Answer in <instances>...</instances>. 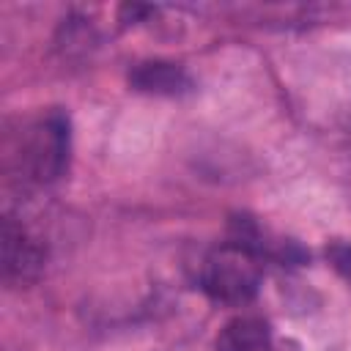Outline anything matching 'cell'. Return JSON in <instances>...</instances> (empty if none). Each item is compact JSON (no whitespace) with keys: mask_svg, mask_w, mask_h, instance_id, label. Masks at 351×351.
Listing matches in <instances>:
<instances>
[{"mask_svg":"<svg viewBox=\"0 0 351 351\" xmlns=\"http://www.w3.org/2000/svg\"><path fill=\"white\" fill-rule=\"evenodd\" d=\"M261 274L258 255L225 241L203 261L200 288L219 304H247L261 291Z\"/></svg>","mask_w":351,"mask_h":351,"instance_id":"1","label":"cell"},{"mask_svg":"<svg viewBox=\"0 0 351 351\" xmlns=\"http://www.w3.org/2000/svg\"><path fill=\"white\" fill-rule=\"evenodd\" d=\"M69 115L49 110L27 137L25 165L36 181H55L69 167Z\"/></svg>","mask_w":351,"mask_h":351,"instance_id":"2","label":"cell"},{"mask_svg":"<svg viewBox=\"0 0 351 351\" xmlns=\"http://www.w3.org/2000/svg\"><path fill=\"white\" fill-rule=\"evenodd\" d=\"M129 88L148 96H167L178 99L195 90L192 74L173 60H140L129 69Z\"/></svg>","mask_w":351,"mask_h":351,"instance_id":"3","label":"cell"},{"mask_svg":"<svg viewBox=\"0 0 351 351\" xmlns=\"http://www.w3.org/2000/svg\"><path fill=\"white\" fill-rule=\"evenodd\" d=\"M44 263V250L36 244V239L14 222V217H5L3 222V271L8 280L27 282L38 274Z\"/></svg>","mask_w":351,"mask_h":351,"instance_id":"4","label":"cell"},{"mask_svg":"<svg viewBox=\"0 0 351 351\" xmlns=\"http://www.w3.org/2000/svg\"><path fill=\"white\" fill-rule=\"evenodd\" d=\"M217 351H274L269 324L258 315H239L217 335Z\"/></svg>","mask_w":351,"mask_h":351,"instance_id":"5","label":"cell"},{"mask_svg":"<svg viewBox=\"0 0 351 351\" xmlns=\"http://www.w3.org/2000/svg\"><path fill=\"white\" fill-rule=\"evenodd\" d=\"M326 261H329V266H332L346 282H351V244H348V241H332V244L326 247Z\"/></svg>","mask_w":351,"mask_h":351,"instance_id":"6","label":"cell"}]
</instances>
